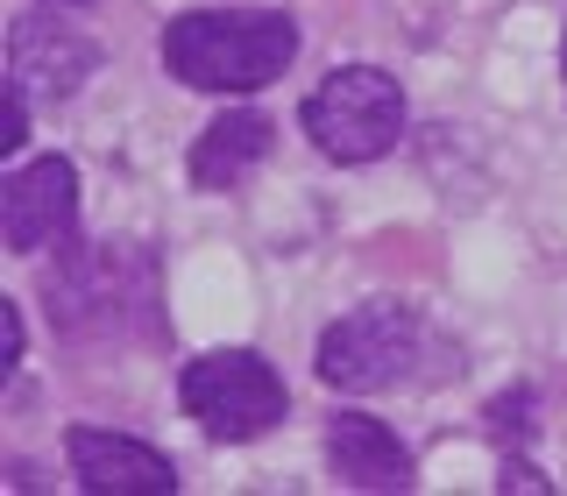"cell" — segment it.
I'll use <instances>...</instances> for the list:
<instances>
[{
  "instance_id": "cell-2",
  "label": "cell",
  "mask_w": 567,
  "mask_h": 496,
  "mask_svg": "<svg viewBox=\"0 0 567 496\" xmlns=\"http://www.w3.org/2000/svg\"><path fill=\"white\" fill-rule=\"evenodd\" d=\"M50 327L71 341H121V333H156V270L142 248L121 241H71L58 270H43Z\"/></svg>"
},
{
  "instance_id": "cell-14",
  "label": "cell",
  "mask_w": 567,
  "mask_h": 496,
  "mask_svg": "<svg viewBox=\"0 0 567 496\" xmlns=\"http://www.w3.org/2000/svg\"><path fill=\"white\" fill-rule=\"evenodd\" d=\"M0 327H8V362H0V369H14L22 348H29V327H22V306H14V298H0Z\"/></svg>"
},
{
  "instance_id": "cell-10",
  "label": "cell",
  "mask_w": 567,
  "mask_h": 496,
  "mask_svg": "<svg viewBox=\"0 0 567 496\" xmlns=\"http://www.w3.org/2000/svg\"><path fill=\"white\" fill-rule=\"evenodd\" d=\"M270 114H256V106H235V114H220L213 128L199 135V149H192V185L199 192H235L248 170L270 156Z\"/></svg>"
},
{
  "instance_id": "cell-12",
  "label": "cell",
  "mask_w": 567,
  "mask_h": 496,
  "mask_svg": "<svg viewBox=\"0 0 567 496\" xmlns=\"http://www.w3.org/2000/svg\"><path fill=\"white\" fill-rule=\"evenodd\" d=\"M29 142V93L8 79V114H0V156H14Z\"/></svg>"
},
{
  "instance_id": "cell-13",
  "label": "cell",
  "mask_w": 567,
  "mask_h": 496,
  "mask_svg": "<svg viewBox=\"0 0 567 496\" xmlns=\"http://www.w3.org/2000/svg\"><path fill=\"white\" fill-rule=\"evenodd\" d=\"M496 489H532V496H554V483H546V475L539 468H532V461L525 454H504V468H496Z\"/></svg>"
},
{
  "instance_id": "cell-5",
  "label": "cell",
  "mask_w": 567,
  "mask_h": 496,
  "mask_svg": "<svg viewBox=\"0 0 567 496\" xmlns=\"http://www.w3.org/2000/svg\"><path fill=\"white\" fill-rule=\"evenodd\" d=\"M177 404L199 418L206 440L241 447V440H262L270 425H284L291 390H284V376L270 369V354L213 348V354H199V362H185V376H177Z\"/></svg>"
},
{
  "instance_id": "cell-15",
  "label": "cell",
  "mask_w": 567,
  "mask_h": 496,
  "mask_svg": "<svg viewBox=\"0 0 567 496\" xmlns=\"http://www.w3.org/2000/svg\"><path fill=\"white\" fill-rule=\"evenodd\" d=\"M43 8H93V0H43Z\"/></svg>"
},
{
  "instance_id": "cell-6",
  "label": "cell",
  "mask_w": 567,
  "mask_h": 496,
  "mask_svg": "<svg viewBox=\"0 0 567 496\" xmlns=\"http://www.w3.org/2000/svg\"><path fill=\"white\" fill-rule=\"evenodd\" d=\"M79 227V164L71 156H35V164L0 177V235L14 256H43L71 241Z\"/></svg>"
},
{
  "instance_id": "cell-9",
  "label": "cell",
  "mask_w": 567,
  "mask_h": 496,
  "mask_svg": "<svg viewBox=\"0 0 567 496\" xmlns=\"http://www.w3.org/2000/svg\"><path fill=\"white\" fill-rule=\"evenodd\" d=\"M327 461L348 489H412L419 483L412 447L383 418H362V412H341L327 425Z\"/></svg>"
},
{
  "instance_id": "cell-1",
  "label": "cell",
  "mask_w": 567,
  "mask_h": 496,
  "mask_svg": "<svg viewBox=\"0 0 567 496\" xmlns=\"http://www.w3.org/2000/svg\"><path fill=\"white\" fill-rule=\"evenodd\" d=\"M298 58L284 8H185L164 22V71L192 93H262Z\"/></svg>"
},
{
  "instance_id": "cell-11",
  "label": "cell",
  "mask_w": 567,
  "mask_h": 496,
  "mask_svg": "<svg viewBox=\"0 0 567 496\" xmlns=\"http://www.w3.org/2000/svg\"><path fill=\"white\" fill-rule=\"evenodd\" d=\"M483 418H489L496 440H525V433H532V390L518 383V390H504V397H489Z\"/></svg>"
},
{
  "instance_id": "cell-16",
  "label": "cell",
  "mask_w": 567,
  "mask_h": 496,
  "mask_svg": "<svg viewBox=\"0 0 567 496\" xmlns=\"http://www.w3.org/2000/svg\"><path fill=\"white\" fill-rule=\"evenodd\" d=\"M560 79H567V35H560Z\"/></svg>"
},
{
  "instance_id": "cell-4",
  "label": "cell",
  "mask_w": 567,
  "mask_h": 496,
  "mask_svg": "<svg viewBox=\"0 0 567 496\" xmlns=\"http://www.w3.org/2000/svg\"><path fill=\"white\" fill-rule=\"evenodd\" d=\"M312 149L333 164H377L404 135V85L383 64H333L298 106Z\"/></svg>"
},
{
  "instance_id": "cell-7",
  "label": "cell",
  "mask_w": 567,
  "mask_h": 496,
  "mask_svg": "<svg viewBox=\"0 0 567 496\" xmlns=\"http://www.w3.org/2000/svg\"><path fill=\"white\" fill-rule=\"evenodd\" d=\"M64 454H71V475L93 496H171L177 489L171 454L142 447L128 433H106V425H71Z\"/></svg>"
},
{
  "instance_id": "cell-3",
  "label": "cell",
  "mask_w": 567,
  "mask_h": 496,
  "mask_svg": "<svg viewBox=\"0 0 567 496\" xmlns=\"http://www.w3.org/2000/svg\"><path fill=\"white\" fill-rule=\"evenodd\" d=\"M425 319L398 298H369V306L341 312L327 333H319V383L348 390V397H377V390H398L419 376L425 362Z\"/></svg>"
},
{
  "instance_id": "cell-8",
  "label": "cell",
  "mask_w": 567,
  "mask_h": 496,
  "mask_svg": "<svg viewBox=\"0 0 567 496\" xmlns=\"http://www.w3.org/2000/svg\"><path fill=\"white\" fill-rule=\"evenodd\" d=\"M93 64H100V50L71 22H50V14H22L8 35V79L29 100H71L93 79Z\"/></svg>"
}]
</instances>
